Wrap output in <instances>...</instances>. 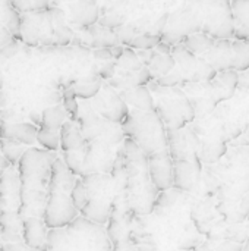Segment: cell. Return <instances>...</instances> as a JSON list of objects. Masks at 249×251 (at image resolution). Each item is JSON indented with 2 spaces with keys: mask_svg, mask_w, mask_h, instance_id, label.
<instances>
[{
  "mask_svg": "<svg viewBox=\"0 0 249 251\" xmlns=\"http://www.w3.org/2000/svg\"><path fill=\"white\" fill-rule=\"evenodd\" d=\"M15 38H13V35L9 32V29L3 25V22L0 21V50L4 47V46H7L9 43H12Z\"/></svg>",
  "mask_w": 249,
  "mask_h": 251,
  "instance_id": "obj_46",
  "label": "cell"
},
{
  "mask_svg": "<svg viewBox=\"0 0 249 251\" xmlns=\"http://www.w3.org/2000/svg\"><path fill=\"white\" fill-rule=\"evenodd\" d=\"M76 124L82 132V137L87 143L103 141L110 146H120L125 140L122 126L119 124H113L104 118H101L90 103L79 106Z\"/></svg>",
  "mask_w": 249,
  "mask_h": 251,
  "instance_id": "obj_9",
  "label": "cell"
},
{
  "mask_svg": "<svg viewBox=\"0 0 249 251\" xmlns=\"http://www.w3.org/2000/svg\"><path fill=\"white\" fill-rule=\"evenodd\" d=\"M176 66V62L172 56V53H160L154 49V53L147 65L148 71L151 72L154 79H158L167 74H170Z\"/></svg>",
  "mask_w": 249,
  "mask_h": 251,
  "instance_id": "obj_28",
  "label": "cell"
},
{
  "mask_svg": "<svg viewBox=\"0 0 249 251\" xmlns=\"http://www.w3.org/2000/svg\"><path fill=\"white\" fill-rule=\"evenodd\" d=\"M236 165L241 166H247L249 168V149L245 146H239L235 153H233V159H232Z\"/></svg>",
  "mask_w": 249,
  "mask_h": 251,
  "instance_id": "obj_44",
  "label": "cell"
},
{
  "mask_svg": "<svg viewBox=\"0 0 249 251\" xmlns=\"http://www.w3.org/2000/svg\"><path fill=\"white\" fill-rule=\"evenodd\" d=\"M216 72L233 69V49L232 40H216L211 49L203 56Z\"/></svg>",
  "mask_w": 249,
  "mask_h": 251,
  "instance_id": "obj_20",
  "label": "cell"
},
{
  "mask_svg": "<svg viewBox=\"0 0 249 251\" xmlns=\"http://www.w3.org/2000/svg\"><path fill=\"white\" fill-rule=\"evenodd\" d=\"M72 43L79 44V46H87V47L94 49V50L119 44L114 31L104 28L98 24L91 25V26L79 31V34H73Z\"/></svg>",
  "mask_w": 249,
  "mask_h": 251,
  "instance_id": "obj_19",
  "label": "cell"
},
{
  "mask_svg": "<svg viewBox=\"0 0 249 251\" xmlns=\"http://www.w3.org/2000/svg\"><path fill=\"white\" fill-rule=\"evenodd\" d=\"M226 153H227L226 140L204 141L200 144L198 157H200L201 163L213 165V163H217Z\"/></svg>",
  "mask_w": 249,
  "mask_h": 251,
  "instance_id": "obj_29",
  "label": "cell"
},
{
  "mask_svg": "<svg viewBox=\"0 0 249 251\" xmlns=\"http://www.w3.org/2000/svg\"><path fill=\"white\" fill-rule=\"evenodd\" d=\"M214 38L204 34V32H194L191 35H188L181 44L188 50L191 51L192 54L195 56H204L210 49L211 46L214 44Z\"/></svg>",
  "mask_w": 249,
  "mask_h": 251,
  "instance_id": "obj_30",
  "label": "cell"
},
{
  "mask_svg": "<svg viewBox=\"0 0 249 251\" xmlns=\"http://www.w3.org/2000/svg\"><path fill=\"white\" fill-rule=\"evenodd\" d=\"M156 87L158 90V101L156 103V112L161 118L166 129L185 128L195 119L194 107L183 90L178 87H160L157 84Z\"/></svg>",
  "mask_w": 249,
  "mask_h": 251,
  "instance_id": "obj_8",
  "label": "cell"
},
{
  "mask_svg": "<svg viewBox=\"0 0 249 251\" xmlns=\"http://www.w3.org/2000/svg\"><path fill=\"white\" fill-rule=\"evenodd\" d=\"M9 166H10V163L6 160V157L3 156V153H1V150H0V175H1Z\"/></svg>",
  "mask_w": 249,
  "mask_h": 251,
  "instance_id": "obj_51",
  "label": "cell"
},
{
  "mask_svg": "<svg viewBox=\"0 0 249 251\" xmlns=\"http://www.w3.org/2000/svg\"><path fill=\"white\" fill-rule=\"evenodd\" d=\"M48 228L43 218L22 219V238L23 243L37 251H41L47 243Z\"/></svg>",
  "mask_w": 249,
  "mask_h": 251,
  "instance_id": "obj_22",
  "label": "cell"
},
{
  "mask_svg": "<svg viewBox=\"0 0 249 251\" xmlns=\"http://www.w3.org/2000/svg\"><path fill=\"white\" fill-rule=\"evenodd\" d=\"M9 3L19 13L37 12L51 6V0H9Z\"/></svg>",
  "mask_w": 249,
  "mask_h": 251,
  "instance_id": "obj_39",
  "label": "cell"
},
{
  "mask_svg": "<svg viewBox=\"0 0 249 251\" xmlns=\"http://www.w3.org/2000/svg\"><path fill=\"white\" fill-rule=\"evenodd\" d=\"M37 143L48 151H59L60 150V129H45L38 128L37 132Z\"/></svg>",
  "mask_w": 249,
  "mask_h": 251,
  "instance_id": "obj_34",
  "label": "cell"
},
{
  "mask_svg": "<svg viewBox=\"0 0 249 251\" xmlns=\"http://www.w3.org/2000/svg\"><path fill=\"white\" fill-rule=\"evenodd\" d=\"M119 96L128 106H132V109L156 110V100L151 91L147 88V85H135V87L123 88L119 91Z\"/></svg>",
  "mask_w": 249,
  "mask_h": 251,
  "instance_id": "obj_24",
  "label": "cell"
},
{
  "mask_svg": "<svg viewBox=\"0 0 249 251\" xmlns=\"http://www.w3.org/2000/svg\"><path fill=\"white\" fill-rule=\"evenodd\" d=\"M122 147L126 165L128 206L136 215H150L154 212V204L160 191L150 178L148 157L131 138H125Z\"/></svg>",
  "mask_w": 249,
  "mask_h": 251,
  "instance_id": "obj_3",
  "label": "cell"
},
{
  "mask_svg": "<svg viewBox=\"0 0 249 251\" xmlns=\"http://www.w3.org/2000/svg\"><path fill=\"white\" fill-rule=\"evenodd\" d=\"M79 176L72 174L62 157H56L51 166V176L48 182V196L44 209V224L48 229L63 228L73 222L79 210L72 200V190Z\"/></svg>",
  "mask_w": 249,
  "mask_h": 251,
  "instance_id": "obj_4",
  "label": "cell"
},
{
  "mask_svg": "<svg viewBox=\"0 0 249 251\" xmlns=\"http://www.w3.org/2000/svg\"><path fill=\"white\" fill-rule=\"evenodd\" d=\"M116 66H117V60L104 62V63L98 68L97 75H98L103 81H109V79H112V78L116 75Z\"/></svg>",
  "mask_w": 249,
  "mask_h": 251,
  "instance_id": "obj_43",
  "label": "cell"
},
{
  "mask_svg": "<svg viewBox=\"0 0 249 251\" xmlns=\"http://www.w3.org/2000/svg\"><path fill=\"white\" fill-rule=\"evenodd\" d=\"M4 81V78H3V74H1V71H0V91H1V88H3V82Z\"/></svg>",
  "mask_w": 249,
  "mask_h": 251,
  "instance_id": "obj_57",
  "label": "cell"
},
{
  "mask_svg": "<svg viewBox=\"0 0 249 251\" xmlns=\"http://www.w3.org/2000/svg\"><path fill=\"white\" fill-rule=\"evenodd\" d=\"M0 240L1 243H23L22 218L18 212H0Z\"/></svg>",
  "mask_w": 249,
  "mask_h": 251,
  "instance_id": "obj_25",
  "label": "cell"
},
{
  "mask_svg": "<svg viewBox=\"0 0 249 251\" xmlns=\"http://www.w3.org/2000/svg\"><path fill=\"white\" fill-rule=\"evenodd\" d=\"M66 19L72 29L82 31L95 25L100 19V7L95 0H69Z\"/></svg>",
  "mask_w": 249,
  "mask_h": 251,
  "instance_id": "obj_15",
  "label": "cell"
},
{
  "mask_svg": "<svg viewBox=\"0 0 249 251\" xmlns=\"http://www.w3.org/2000/svg\"><path fill=\"white\" fill-rule=\"evenodd\" d=\"M62 106L68 113V121H73L76 122L78 118V110H79V103H78V97L75 96V91L72 87L63 90L62 94Z\"/></svg>",
  "mask_w": 249,
  "mask_h": 251,
  "instance_id": "obj_40",
  "label": "cell"
},
{
  "mask_svg": "<svg viewBox=\"0 0 249 251\" xmlns=\"http://www.w3.org/2000/svg\"><path fill=\"white\" fill-rule=\"evenodd\" d=\"M57 151L29 147L18 162V174L21 179V206L18 215L22 219L43 218L51 166L57 157Z\"/></svg>",
  "mask_w": 249,
  "mask_h": 251,
  "instance_id": "obj_1",
  "label": "cell"
},
{
  "mask_svg": "<svg viewBox=\"0 0 249 251\" xmlns=\"http://www.w3.org/2000/svg\"><path fill=\"white\" fill-rule=\"evenodd\" d=\"M87 194L88 201L87 204L79 210L82 218L104 225L109 222L112 212H113V203L116 197V187L114 181L110 174H87L79 176Z\"/></svg>",
  "mask_w": 249,
  "mask_h": 251,
  "instance_id": "obj_7",
  "label": "cell"
},
{
  "mask_svg": "<svg viewBox=\"0 0 249 251\" xmlns=\"http://www.w3.org/2000/svg\"><path fill=\"white\" fill-rule=\"evenodd\" d=\"M92 56H94V59H97V60H103V62L114 60V59H113V56L110 54V51H109V49H107V47H104V49H95V50L92 51Z\"/></svg>",
  "mask_w": 249,
  "mask_h": 251,
  "instance_id": "obj_47",
  "label": "cell"
},
{
  "mask_svg": "<svg viewBox=\"0 0 249 251\" xmlns=\"http://www.w3.org/2000/svg\"><path fill=\"white\" fill-rule=\"evenodd\" d=\"M29 119H31V124H34L35 126L40 128V125H41V113H38V112H31V113H29Z\"/></svg>",
  "mask_w": 249,
  "mask_h": 251,
  "instance_id": "obj_50",
  "label": "cell"
},
{
  "mask_svg": "<svg viewBox=\"0 0 249 251\" xmlns=\"http://www.w3.org/2000/svg\"><path fill=\"white\" fill-rule=\"evenodd\" d=\"M73 34L65 10L57 6L21 13V40L29 47L68 46L72 43Z\"/></svg>",
  "mask_w": 249,
  "mask_h": 251,
  "instance_id": "obj_2",
  "label": "cell"
},
{
  "mask_svg": "<svg viewBox=\"0 0 249 251\" xmlns=\"http://www.w3.org/2000/svg\"><path fill=\"white\" fill-rule=\"evenodd\" d=\"M87 147V146H85ZM85 147L72 151H62V160L68 166V169L76 176H82L84 159H85Z\"/></svg>",
  "mask_w": 249,
  "mask_h": 251,
  "instance_id": "obj_35",
  "label": "cell"
},
{
  "mask_svg": "<svg viewBox=\"0 0 249 251\" xmlns=\"http://www.w3.org/2000/svg\"><path fill=\"white\" fill-rule=\"evenodd\" d=\"M38 126L31 122H13V124H0V138L16 141L25 146H34L37 143Z\"/></svg>",
  "mask_w": 249,
  "mask_h": 251,
  "instance_id": "obj_21",
  "label": "cell"
},
{
  "mask_svg": "<svg viewBox=\"0 0 249 251\" xmlns=\"http://www.w3.org/2000/svg\"><path fill=\"white\" fill-rule=\"evenodd\" d=\"M68 121V113L62 104L47 107L41 112V125L40 128L45 129H60L62 125Z\"/></svg>",
  "mask_w": 249,
  "mask_h": 251,
  "instance_id": "obj_32",
  "label": "cell"
},
{
  "mask_svg": "<svg viewBox=\"0 0 249 251\" xmlns=\"http://www.w3.org/2000/svg\"><path fill=\"white\" fill-rule=\"evenodd\" d=\"M235 38L249 40V0H230Z\"/></svg>",
  "mask_w": 249,
  "mask_h": 251,
  "instance_id": "obj_26",
  "label": "cell"
},
{
  "mask_svg": "<svg viewBox=\"0 0 249 251\" xmlns=\"http://www.w3.org/2000/svg\"><path fill=\"white\" fill-rule=\"evenodd\" d=\"M200 144L198 134L188 125L181 129H167V149L173 162L197 159Z\"/></svg>",
  "mask_w": 249,
  "mask_h": 251,
  "instance_id": "obj_13",
  "label": "cell"
},
{
  "mask_svg": "<svg viewBox=\"0 0 249 251\" xmlns=\"http://www.w3.org/2000/svg\"><path fill=\"white\" fill-rule=\"evenodd\" d=\"M201 174L203 163L200 157L194 160H176L173 162V187L183 193H191L198 185Z\"/></svg>",
  "mask_w": 249,
  "mask_h": 251,
  "instance_id": "obj_18",
  "label": "cell"
},
{
  "mask_svg": "<svg viewBox=\"0 0 249 251\" xmlns=\"http://www.w3.org/2000/svg\"><path fill=\"white\" fill-rule=\"evenodd\" d=\"M125 138H131L147 154H156L167 149V129L156 110L129 109L120 124Z\"/></svg>",
  "mask_w": 249,
  "mask_h": 251,
  "instance_id": "obj_6",
  "label": "cell"
},
{
  "mask_svg": "<svg viewBox=\"0 0 249 251\" xmlns=\"http://www.w3.org/2000/svg\"><path fill=\"white\" fill-rule=\"evenodd\" d=\"M148 157V172L153 184L158 191H164L173 187V160L169 150L147 156Z\"/></svg>",
  "mask_w": 249,
  "mask_h": 251,
  "instance_id": "obj_17",
  "label": "cell"
},
{
  "mask_svg": "<svg viewBox=\"0 0 249 251\" xmlns=\"http://www.w3.org/2000/svg\"><path fill=\"white\" fill-rule=\"evenodd\" d=\"M90 106L104 119L113 122V124H122L128 113H129V106L122 100L119 96V91L112 88L109 84L101 85L100 91L92 97V101Z\"/></svg>",
  "mask_w": 249,
  "mask_h": 251,
  "instance_id": "obj_12",
  "label": "cell"
},
{
  "mask_svg": "<svg viewBox=\"0 0 249 251\" xmlns=\"http://www.w3.org/2000/svg\"><path fill=\"white\" fill-rule=\"evenodd\" d=\"M239 90H249V69L239 72V82H238Z\"/></svg>",
  "mask_w": 249,
  "mask_h": 251,
  "instance_id": "obj_48",
  "label": "cell"
},
{
  "mask_svg": "<svg viewBox=\"0 0 249 251\" xmlns=\"http://www.w3.org/2000/svg\"><path fill=\"white\" fill-rule=\"evenodd\" d=\"M249 240V238H248ZM242 251H249V241H247L245 244H244V250Z\"/></svg>",
  "mask_w": 249,
  "mask_h": 251,
  "instance_id": "obj_58",
  "label": "cell"
},
{
  "mask_svg": "<svg viewBox=\"0 0 249 251\" xmlns=\"http://www.w3.org/2000/svg\"><path fill=\"white\" fill-rule=\"evenodd\" d=\"M7 103H9L7 96H6L3 91H0V109H4V107L7 106Z\"/></svg>",
  "mask_w": 249,
  "mask_h": 251,
  "instance_id": "obj_55",
  "label": "cell"
},
{
  "mask_svg": "<svg viewBox=\"0 0 249 251\" xmlns=\"http://www.w3.org/2000/svg\"><path fill=\"white\" fill-rule=\"evenodd\" d=\"M69 0H51V6H57L59 3H66Z\"/></svg>",
  "mask_w": 249,
  "mask_h": 251,
  "instance_id": "obj_56",
  "label": "cell"
},
{
  "mask_svg": "<svg viewBox=\"0 0 249 251\" xmlns=\"http://www.w3.org/2000/svg\"><path fill=\"white\" fill-rule=\"evenodd\" d=\"M41 251H112V241L101 225L78 216L68 226L48 229Z\"/></svg>",
  "mask_w": 249,
  "mask_h": 251,
  "instance_id": "obj_5",
  "label": "cell"
},
{
  "mask_svg": "<svg viewBox=\"0 0 249 251\" xmlns=\"http://www.w3.org/2000/svg\"><path fill=\"white\" fill-rule=\"evenodd\" d=\"M160 41H161V35L153 34V32H142V34L135 35L126 44V47L132 50H148V49H154Z\"/></svg>",
  "mask_w": 249,
  "mask_h": 251,
  "instance_id": "obj_37",
  "label": "cell"
},
{
  "mask_svg": "<svg viewBox=\"0 0 249 251\" xmlns=\"http://www.w3.org/2000/svg\"><path fill=\"white\" fill-rule=\"evenodd\" d=\"M114 146H110L103 141L87 143L85 147V159L82 175L87 174H112L116 151Z\"/></svg>",
  "mask_w": 249,
  "mask_h": 251,
  "instance_id": "obj_14",
  "label": "cell"
},
{
  "mask_svg": "<svg viewBox=\"0 0 249 251\" xmlns=\"http://www.w3.org/2000/svg\"><path fill=\"white\" fill-rule=\"evenodd\" d=\"M239 146H249V126L245 129V132H244V135H242V138L239 141Z\"/></svg>",
  "mask_w": 249,
  "mask_h": 251,
  "instance_id": "obj_52",
  "label": "cell"
},
{
  "mask_svg": "<svg viewBox=\"0 0 249 251\" xmlns=\"http://www.w3.org/2000/svg\"><path fill=\"white\" fill-rule=\"evenodd\" d=\"M21 206V179L16 166L0 175V212H18Z\"/></svg>",
  "mask_w": 249,
  "mask_h": 251,
  "instance_id": "obj_16",
  "label": "cell"
},
{
  "mask_svg": "<svg viewBox=\"0 0 249 251\" xmlns=\"http://www.w3.org/2000/svg\"><path fill=\"white\" fill-rule=\"evenodd\" d=\"M216 251H242L244 244L230 240H214L208 243Z\"/></svg>",
  "mask_w": 249,
  "mask_h": 251,
  "instance_id": "obj_42",
  "label": "cell"
},
{
  "mask_svg": "<svg viewBox=\"0 0 249 251\" xmlns=\"http://www.w3.org/2000/svg\"><path fill=\"white\" fill-rule=\"evenodd\" d=\"M13 122H23V118L16 110L0 109V124H13Z\"/></svg>",
  "mask_w": 249,
  "mask_h": 251,
  "instance_id": "obj_45",
  "label": "cell"
},
{
  "mask_svg": "<svg viewBox=\"0 0 249 251\" xmlns=\"http://www.w3.org/2000/svg\"><path fill=\"white\" fill-rule=\"evenodd\" d=\"M9 7H10L9 0H0V18H1V15H3Z\"/></svg>",
  "mask_w": 249,
  "mask_h": 251,
  "instance_id": "obj_54",
  "label": "cell"
},
{
  "mask_svg": "<svg viewBox=\"0 0 249 251\" xmlns=\"http://www.w3.org/2000/svg\"><path fill=\"white\" fill-rule=\"evenodd\" d=\"M103 85V79L98 75H90L81 81H75V84L72 85L75 96L81 100H91L101 88Z\"/></svg>",
  "mask_w": 249,
  "mask_h": 251,
  "instance_id": "obj_31",
  "label": "cell"
},
{
  "mask_svg": "<svg viewBox=\"0 0 249 251\" xmlns=\"http://www.w3.org/2000/svg\"><path fill=\"white\" fill-rule=\"evenodd\" d=\"M172 56L176 62L175 71L182 78V85L191 82H208L217 75L203 56L192 54L182 44L172 46Z\"/></svg>",
  "mask_w": 249,
  "mask_h": 251,
  "instance_id": "obj_11",
  "label": "cell"
},
{
  "mask_svg": "<svg viewBox=\"0 0 249 251\" xmlns=\"http://www.w3.org/2000/svg\"><path fill=\"white\" fill-rule=\"evenodd\" d=\"M192 251H216L208 243H203V244H200L197 249H194Z\"/></svg>",
  "mask_w": 249,
  "mask_h": 251,
  "instance_id": "obj_53",
  "label": "cell"
},
{
  "mask_svg": "<svg viewBox=\"0 0 249 251\" xmlns=\"http://www.w3.org/2000/svg\"><path fill=\"white\" fill-rule=\"evenodd\" d=\"M0 21L3 22V25L9 29V32L13 35V38L16 41H22L21 40V13L18 10H15L12 6L1 15Z\"/></svg>",
  "mask_w": 249,
  "mask_h": 251,
  "instance_id": "obj_38",
  "label": "cell"
},
{
  "mask_svg": "<svg viewBox=\"0 0 249 251\" xmlns=\"http://www.w3.org/2000/svg\"><path fill=\"white\" fill-rule=\"evenodd\" d=\"M28 149V146L16 143V141H9V140H1L0 138V150L3 153V156L6 157V160L12 165L16 166L19 159L22 157V154L25 153V150Z\"/></svg>",
  "mask_w": 249,
  "mask_h": 251,
  "instance_id": "obj_36",
  "label": "cell"
},
{
  "mask_svg": "<svg viewBox=\"0 0 249 251\" xmlns=\"http://www.w3.org/2000/svg\"><path fill=\"white\" fill-rule=\"evenodd\" d=\"M107 49H109V51H110V54L113 56L114 60H117L123 54V50H125V47L122 44H114V46H110Z\"/></svg>",
  "mask_w": 249,
  "mask_h": 251,
  "instance_id": "obj_49",
  "label": "cell"
},
{
  "mask_svg": "<svg viewBox=\"0 0 249 251\" xmlns=\"http://www.w3.org/2000/svg\"><path fill=\"white\" fill-rule=\"evenodd\" d=\"M72 200H73V204L78 210H81L88 201V194H87V190H85L81 178H78V181L72 190Z\"/></svg>",
  "mask_w": 249,
  "mask_h": 251,
  "instance_id": "obj_41",
  "label": "cell"
},
{
  "mask_svg": "<svg viewBox=\"0 0 249 251\" xmlns=\"http://www.w3.org/2000/svg\"><path fill=\"white\" fill-rule=\"evenodd\" d=\"M239 82V72L235 69H229L225 72H217L216 78L210 81L213 93L216 96V100L219 103L229 100L233 97L235 91L238 90Z\"/></svg>",
  "mask_w": 249,
  "mask_h": 251,
  "instance_id": "obj_23",
  "label": "cell"
},
{
  "mask_svg": "<svg viewBox=\"0 0 249 251\" xmlns=\"http://www.w3.org/2000/svg\"><path fill=\"white\" fill-rule=\"evenodd\" d=\"M203 10L201 32L214 40H230L235 35L230 0H197Z\"/></svg>",
  "mask_w": 249,
  "mask_h": 251,
  "instance_id": "obj_10",
  "label": "cell"
},
{
  "mask_svg": "<svg viewBox=\"0 0 249 251\" xmlns=\"http://www.w3.org/2000/svg\"><path fill=\"white\" fill-rule=\"evenodd\" d=\"M87 146V141L82 137L79 125L73 121H66L60 128V150L72 151L79 150Z\"/></svg>",
  "mask_w": 249,
  "mask_h": 251,
  "instance_id": "obj_27",
  "label": "cell"
},
{
  "mask_svg": "<svg viewBox=\"0 0 249 251\" xmlns=\"http://www.w3.org/2000/svg\"><path fill=\"white\" fill-rule=\"evenodd\" d=\"M233 49V69L244 72L249 69V40L232 41Z\"/></svg>",
  "mask_w": 249,
  "mask_h": 251,
  "instance_id": "obj_33",
  "label": "cell"
}]
</instances>
